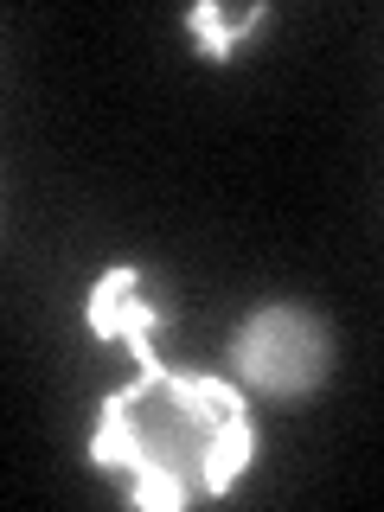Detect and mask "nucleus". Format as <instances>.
<instances>
[{
  "label": "nucleus",
  "mask_w": 384,
  "mask_h": 512,
  "mask_svg": "<svg viewBox=\"0 0 384 512\" xmlns=\"http://www.w3.org/2000/svg\"><path fill=\"white\" fill-rule=\"evenodd\" d=\"M135 384L103 397L90 436V461L128 474V506L141 512H186L192 500H218L250 468V404L244 384L173 372L148 346V333H128Z\"/></svg>",
  "instance_id": "f257e3e1"
},
{
  "label": "nucleus",
  "mask_w": 384,
  "mask_h": 512,
  "mask_svg": "<svg viewBox=\"0 0 384 512\" xmlns=\"http://www.w3.org/2000/svg\"><path fill=\"white\" fill-rule=\"evenodd\" d=\"M333 365V340L327 327L295 308V301H269L244 320V333L231 340V372L244 391L263 397H308Z\"/></svg>",
  "instance_id": "f03ea898"
},
{
  "label": "nucleus",
  "mask_w": 384,
  "mask_h": 512,
  "mask_svg": "<svg viewBox=\"0 0 384 512\" xmlns=\"http://www.w3.org/2000/svg\"><path fill=\"white\" fill-rule=\"evenodd\" d=\"M154 320H160V308H148V301H141V276H135V263H116L103 282L90 288V301H84V327L96 333V340L154 333Z\"/></svg>",
  "instance_id": "7ed1b4c3"
},
{
  "label": "nucleus",
  "mask_w": 384,
  "mask_h": 512,
  "mask_svg": "<svg viewBox=\"0 0 384 512\" xmlns=\"http://www.w3.org/2000/svg\"><path fill=\"white\" fill-rule=\"evenodd\" d=\"M256 20H263V7H244V13H224V7H212V0H199V7L186 13V26L199 32V52H205V58H218V64H224V58L237 52V39H244V32H250Z\"/></svg>",
  "instance_id": "20e7f679"
}]
</instances>
